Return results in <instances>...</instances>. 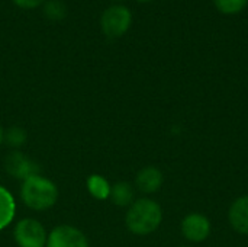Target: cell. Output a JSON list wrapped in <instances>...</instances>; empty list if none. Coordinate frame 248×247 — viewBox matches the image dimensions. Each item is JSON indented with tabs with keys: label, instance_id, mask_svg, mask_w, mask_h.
<instances>
[{
	"label": "cell",
	"instance_id": "cell-9",
	"mask_svg": "<svg viewBox=\"0 0 248 247\" xmlns=\"http://www.w3.org/2000/svg\"><path fill=\"white\" fill-rule=\"evenodd\" d=\"M228 223L241 236H248V195L237 198L228 210Z\"/></svg>",
	"mask_w": 248,
	"mask_h": 247
},
{
	"label": "cell",
	"instance_id": "cell-4",
	"mask_svg": "<svg viewBox=\"0 0 248 247\" xmlns=\"http://www.w3.org/2000/svg\"><path fill=\"white\" fill-rule=\"evenodd\" d=\"M13 239L17 247H45L48 233L42 223L32 217H26L15 224Z\"/></svg>",
	"mask_w": 248,
	"mask_h": 247
},
{
	"label": "cell",
	"instance_id": "cell-6",
	"mask_svg": "<svg viewBox=\"0 0 248 247\" xmlns=\"http://www.w3.org/2000/svg\"><path fill=\"white\" fill-rule=\"evenodd\" d=\"M180 231L187 242L202 243L211 236L212 226L206 215L201 213H190L182 220Z\"/></svg>",
	"mask_w": 248,
	"mask_h": 247
},
{
	"label": "cell",
	"instance_id": "cell-16",
	"mask_svg": "<svg viewBox=\"0 0 248 247\" xmlns=\"http://www.w3.org/2000/svg\"><path fill=\"white\" fill-rule=\"evenodd\" d=\"M46 0H12V3L16 7L23 9V10H32V9H36V7H42V4Z\"/></svg>",
	"mask_w": 248,
	"mask_h": 247
},
{
	"label": "cell",
	"instance_id": "cell-18",
	"mask_svg": "<svg viewBox=\"0 0 248 247\" xmlns=\"http://www.w3.org/2000/svg\"><path fill=\"white\" fill-rule=\"evenodd\" d=\"M113 1V4H122L121 1H124V0H112Z\"/></svg>",
	"mask_w": 248,
	"mask_h": 247
},
{
	"label": "cell",
	"instance_id": "cell-20",
	"mask_svg": "<svg viewBox=\"0 0 248 247\" xmlns=\"http://www.w3.org/2000/svg\"><path fill=\"white\" fill-rule=\"evenodd\" d=\"M180 247H190V246H180Z\"/></svg>",
	"mask_w": 248,
	"mask_h": 247
},
{
	"label": "cell",
	"instance_id": "cell-13",
	"mask_svg": "<svg viewBox=\"0 0 248 247\" xmlns=\"http://www.w3.org/2000/svg\"><path fill=\"white\" fill-rule=\"evenodd\" d=\"M42 13L48 20L60 22L67 16L68 9H67V4L62 0H46L42 4Z\"/></svg>",
	"mask_w": 248,
	"mask_h": 247
},
{
	"label": "cell",
	"instance_id": "cell-19",
	"mask_svg": "<svg viewBox=\"0 0 248 247\" xmlns=\"http://www.w3.org/2000/svg\"><path fill=\"white\" fill-rule=\"evenodd\" d=\"M137 1H141V3H148V1H151V0H137Z\"/></svg>",
	"mask_w": 248,
	"mask_h": 247
},
{
	"label": "cell",
	"instance_id": "cell-8",
	"mask_svg": "<svg viewBox=\"0 0 248 247\" xmlns=\"http://www.w3.org/2000/svg\"><path fill=\"white\" fill-rule=\"evenodd\" d=\"M163 183L164 175L155 166H145L135 176V188L145 195H153L158 192Z\"/></svg>",
	"mask_w": 248,
	"mask_h": 247
},
{
	"label": "cell",
	"instance_id": "cell-10",
	"mask_svg": "<svg viewBox=\"0 0 248 247\" xmlns=\"http://www.w3.org/2000/svg\"><path fill=\"white\" fill-rule=\"evenodd\" d=\"M109 199L116 207H129L135 201V189L129 182H116L110 186Z\"/></svg>",
	"mask_w": 248,
	"mask_h": 247
},
{
	"label": "cell",
	"instance_id": "cell-7",
	"mask_svg": "<svg viewBox=\"0 0 248 247\" xmlns=\"http://www.w3.org/2000/svg\"><path fill=\"white\" fill-rule=\"evenodd\" d=\"M4 169L12 178L17 179L20 182H23L25 179H28L33 175H39V170H41L35 160L29 159L19 150H13L6 156Z\"/></svg>",
	"mask_w": 248,
	"mask_h": 247
},
{
	"label": "cell",
	"instance_id": "cell-12",
	"mask_svg": "<svg viewBox=\"0 0 248 247\" xmlns=\"http://www.w3.org/2000/svg\"><path fill=\"white\" fill-rule=\"evenodd\" d=\"M110 183L108 182V179H105L102 175H90L86 181V188L89 191V194L97 199V201H105L109 199L110 195Z\"/></svg>",
	"mask_w": 248,
	"mask_h": 247
},
{
	"label": "cell",
	"instance_id": "cell-3",
	"mask_svg": "<svg viewBox=\"0 0 248 247\" xmlns=\"http://www.w3.org/2000/svg\"><path fill=\"white\" fill-rule=\"evenodd\" d=\"M134 16L129 7L125 4H110L106 7L99 19L102 33L109 39L124 36L132 25Z\"/></svg>",
	"mask_w": 248,
	"mask_h": 247
},
{
	"label": "cell",
	"instance_id": "cell-17",
	"mask_svg": "<svg viewBox=\"0 0 248 247\" xmlns=\"http://www.w3.org/2000/svg\"><path fill=\"white\" fill-rule=\"evenodd\" d=\"M3 141H4V130H3V127L0 125V146L3 144Z\"/></svg>",
	"mask_w": 248,
	"mask_h": 247
},
{
	"label": "cell",
	"instance_id": "cell-11",
	"mask_svg": "<svg viewBox=\"0 0 248 247\" xmlns=\"http://www.w3.org/2000/svg\"><path fill=\"white\" fill-rule=\"evenodd\" d=\"M16 214V202L13 195L0 185V231L10 226Z\"/></svg>",
	"mask_w": 248,
	"mask_h": 247
},
{
	"label": "cell",
	"instance_id": "cell-5",
	"mask_svg": "<svg viewBox=\"0 0 248 247\" xmlns=\"http://www.w3.org/2000/svg\"><path fill=\"white\" fill-rule=\"evenodd\" d=\"M45 247H89V240L80 229L61 224L48 233Z\"/></svg>",
	"mask_w": 248,
	"mask_h": 247
},
{
	"label": "cell",
	"instance_id": "cell-14",
	"mask_svg": "<svg viewBox=\"0 0 248 247\" xmlns=\"http://www.w3.org/2000/svg\"><path fill=\"white\" fill-rule=\"evenodd\" d=\"M26 138H28V134L22 127L12 125L7 130H4V141H3V144H6L7 147H10L13 150H19L20 147L25 146Z\"/></svg>",
	"mask_w": 248,
	"mask_h": 247
},
{
	"label": "cell",
	"instance_id": "cell-2",
	"mask_svg": "<svg viewBox=\"0 0 248 247\" xmlns=\"http://www.w3.org/2000/svg\"><path fill=\"white\" fill-rule=\"evenodd\" d=\"M58 188L48 178L33 175L20 183V199L32 211H46L58 201Z\"/></svg>",
	"mask_w": 248,
	"mask_h": 247
},
{
	"label": "cell",
	"instance_id": "cell-1",
	"mask_svg": "<svg viewBox=\"0 0 248 247\" xmlns=\"http://www.w3.org/2000/svg\"><path fill=\"white\" fill-rule=\"evenodd\" d=\"M163 223V208L161 205L151 198L135 199L125 214L126 229L140 237L150 236L158 230Z\"/></svg>",
	"mask_w": 248,
	"mask_h": 247
},
{
	"label": "cell",
	"instance_id": "cell-15",
	"mask_svg": "<svg viewBox=\"0 0 248 247\" xmlns=\"http://www.w3.org/2000/svg\"><path fill=\"white\" fill-rule=\"evenodd\" d=\"M215 7L224 15H237L244 10L248 0H212Z\"/></svg>",
	"mask_w": 248,
	"mask_h": 247
}]
</instances>
